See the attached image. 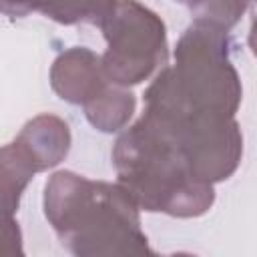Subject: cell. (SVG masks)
I'll use <instances>...</instances> for the list:
<instances>
[{
  "label": "cell",
  "instance_id": "cell-1",
  "mask_svg": "<svg viewBox=\"0 0 257 257\" xmlns=\"http://www.w3.org/2000/svg\"><path fill=\"white\" fill-rule=\"evenodd\" d=\"M44 215L62 245L78 257L153 255L139 207L118 183L56 171L44 185Z\"/></svg>",
  "mask_w": 257,
  "mask_h": 257
},
{
  "label": "cell",
  "instance_id": "cell-2",
  "mask_svg": "<svg viewBox=\"0 0 257 257\" xmlns=\"http://www.w3.org/2000/svg\"><path fill=\"white\" fill-rule=\"evenodd\" d=\"M243 88L229 58V34L193 22L179 38L175 64L163 66L145 92V106L235 116Z\"/></svg>",
  "mask_w": 257,
  "mask_h": 257
},
{
  "label": "cell",
  "instance_id": "cell-3",
  "mask_svg": "<svg viewBox=\"0 0 257 257\" xmlns=\"http://www.w3.org/2000/svg\"><path fill=\"white\" fill-rule=\"evenodd\" d=\"M118 185L139 209L171 217H199L215 203V189L189 173L169 139L141 116L112 147Z\"/></svg>",
  "mask_w": 257,
  "mask_h": 257
},
{
  "label": "cell",
  "instance_id": "cell-4",
  "mask_svg": "<svg viewBox=\"0 0 257 257\" xmlns=\"http://www.w3.org/2000/svg\"><path fill=\"white\" fill-rule=\"evenodd\" d=\"M143 116L173 145L189 173L205 183L229 179L243 157V135L235 116L147 108Z\"/></svg>",
  "mask_w": 257,
  "mask_h": 257
},
{
  "label": "cell",
  "instance_id": "cell-5",
  "mask_svg": "<svg viewBox=\"0 0 257 257\" xmlns=\"http://www.w3.org/2000/svg\"><path fill=\"white\" fill-rule=\"evenodd\" d=\"M100 28L106 40L100 64L110 84H141L167 64L165 22L139 0H116Z\"/></svg>",
  "mask_w": 257,
  "mask_h": 257
},
{
  "label": "cell",
  "instance_id": "cell-6",
  "mask_svg": "<svg viewBox=\"0 0 257 257\" xmlns=\"http://www.w3.org/2000/svg\"><path fill=\"white\" fill-rule=\"evenodd\" d=\"M108 84L100 56L86 46H72L56 56L50 68L52 90L70 104H84Z\"/></svg>",
  "mask_w": 257,
  "mask_h": 257
},
{
  "label": "cell",
  "instance_id": "cell-7",
  "mask_svg": "<svg viewBox=\"0 0 257 257\" xmlns=\"http://www.w3.org/2000/svg\"><path fill=\"white\" fill-rule=\"evenodd\" d=\"M14 141L30 157L38 173L52 169L60 161H64L72 143L68 124L60 116L48 112L30 118Z\"/></svg>",
  "mask_w": 257,
  "mask_h": 257
},
{
  "label": "cell",
  "instance_id": "cell-8",
  "mask_svg": "<svg viewBox=\"0 0 257 257\" xmlns=\"http://www.w3.org/2000/svg\"><path fill=\"white\" fill-rule=\"evenodd\" d=\"M114 4L116 0H0V12L12 18L40 12L58 24L88 22L102 26Z\"/></svg>",
  "mask_w": 257,
  "mask_h": 257
},
{
  "label": "cell",
  "instance_id": "cell-9",
  "mask_svg": "<svg viewBox=\"0 0 257 257\" xmlns=\"http://www.w3.org/2000/svg\"><path fill=\"white\" fill-rule=\"evenodd\" d=\"M36 173L30 157L16 141L0 147V223L14 219L22 193Z\"/></svg>",
  "mask_w": 257,
  "mask_h": 257
},
{
  "label": "cell",
  "instance_id": "cell-10",
  "mask_svg": "<svg viewBox=\"0 0 257 257\" xmlns=\"http://www.w3.org/2000/svg\"><path fill=\"white\" fill-rule=\"evenodd\" d=\"M86 120L100 133H116L120 131L133 116L137 108V98L124 86L106 84L100 92H96L84 104Z\"/></svg>",
  "mask_w": 257,
  "mask_h": 257
},
{
  "label": "cell",
  "instance_id": "cell-11",
  "mask_svg": "<svg viewBox=\"0 0 257 257\" xmlns=\"http://www.w3.org/2000/svg\"><path fill=\"white\" fill-rule=\"evenodd\" d=\"M251 0H187L197 24L229 32L245 14Z\"/></svg>",
  "mask_w": 257,
  "mask_h": 257
},
{
  "label": "cell",
  "instance_id": "cell-12",
  "mask_svg": "<svg viewBox=\"0 0 257 257\" xmlns=\"http://www.w3.org/2000/svg\"><path fill=\"white\" fill-rule=\"evenodd\" d=\"M22 231L16 219L0 223V255H22Z\"/></svg>",
  "mask_w": 257,
  "mask_h": 257
},
{
  "label": "cell",
  "instance_id": "cell-13",
  "mask_svg": "<svg viewBox=\"0 0 257 257\" xmlns=\"http://www.w3.org/2000/svg\"><path fill=\"white\" fill-rule=\"evenodd\" d=\"M175 2H187V0H175Z\"/></svg>",
  "mask_w": 257,
  "mask_h": 257
}]
</instances>
